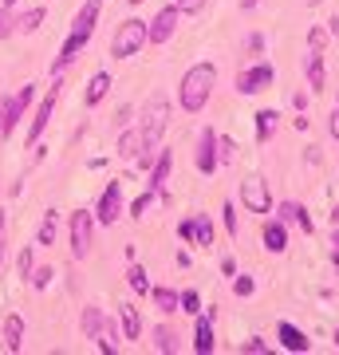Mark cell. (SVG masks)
Returning <instances> with one entry per match:
<instances>
[{"label": "cell", "instance_id": "1", "mask_svg": "<svg viewBox=\"0 0 339 355\" xmlns=\"http://www.w3.org/2000/svg\"><path fill=\"white\" fill-rule=\"evenodd\" d=\"M99 8H103V0H87V4L76 12V20H71V32H67V40H63V48H60V55H55V64H51V76H63V67L71 64V60H76L83 48H87L91 32H95V24H99Z\"/></svg>", "mask_w": 339, "mask_h": 355}, {"label": "cell", "instance_id": "2", "mask_svg": "<svg viewBox=\"0 0 339 355\" xmlns=\"http://www.w3.org/2000/svg\"><path fill=\"white\" fill-rule=\"evenodd\" d=\"M217 87V67L214 64H193L182 76V83H177V103H182V111L198 114L205 103H209V95H214Z\"/></svg>", "mask_w": 339, "mask_h": 355}, {"label": "cell", "instance_id": "3", "mask_svg": "<svg viewBox=\"0 0 339 355\" xmlns=\"http://www.w3.org/2000/svg\"><path fill=\"white\" fill-rule=\"evenodd\" d=\"M166 123H170V99L166 95H154L146 103V119H142V146L146 150L158 146V139L166 135Z\"/></svg>", "mask_w": 339, "mask_h": 355}, {"label": "cell", "instance_id": "4", "mask_svg": "<svg viewBox=\"0 0 339 355\" xmlns=\"http://www.w3.org/2000/svg\"><path fill=\"white\" fill-rule=\"evenodd\" d=\"M142 44H150V40H146V24H142V20H126L111 40V55L114 60H130V55L142 51Z\"/></svg>", "mask_w": 339, "mask_h": 355}, {"label": "cell", "instance_id": "5", "mask_svg": "<svg viewBox=\"0 0 339 355\" xmlns=\"http://www.w3.org/2000/svg\"><path fill=\"white\" fill-rule=\"evenodd\" d=\"M91 241H95V214L76 209L71 214V253H76V261H83L91 253Z\"/></svg>", "mask_w": 339, "mask_h": 355}, {"label": "cell", "instance_id": "6", "mask_svg": "<svg viewBox=\"0 0 339 355\" xmlns=\"http://www.w3.org/2000/svg\"><path fill=\"white\" fill-rule=\"evenodd\" d=\"M241 202L249 205L252 214H268L272 209V193H268V182L261 174H252L241 182Z\"/></svg>", "mask_w": 339, "mask_h": 355}, {"label": "cell", "instance_id": "7", "mask_svg": "<svg viewBox=\"0 0 339 355\" xmlns=\"http://www.w3.org/2000/svg\"><path fill=\"white\" fill-rule=\"evenodd\" d=\"M119 214H123V186H119V182H111V186L103 190L99 205H95V221H99V225H114V221H119Z\"/></svg>", "mask_w": 339, "mask_h": 355}, {"label": "cell", "instance_id": "8", "mask_svg": "<svg viewBox=\"0 0 339 355\" xmlns=\"http://www.w3.org/2000/svg\"><path fill=\"white\" fill-rule=\"evenodd\" d=\"M272 76H277V71H272L268 64L245 67V71L237 76V91H241V95H257V91H264L268 83H272Z\"/></svg>", "mask_w": 339, "mask_h": 355}, {"label": "cell", "instance_id": "9", "mask_svg": "<svg viewBox=\"0 0 339 355\" xmlns=\"http://www.w3.org/2000/svg\"><path fill=\"white\" fill-rule=\"evenodd\" d=\"M177 8L174 4H170V8H162V12L154 16L150 24H146V40H150V44H166V40L174 36V28H177Z\"/></svg>", "mask_w": 339, "mask_h": 355}, {"label": "cell", "instance_id": "10", "mask_svg": "<svg viewBox=\"0 0 339 355\" xmlns=\"http://www.w3.org/2000/svg\"><path fill=\"white\" fill-rule=\"evenodd\" d=\"M193 162H198V170L205 178L217 174V135L214 130H201L198 135V154H193Z\"/></svg>", "mask_w": 339, "mask_h": 355}, {"label": "cell", "instance_id": "11", "mask_svg": "<svg viewBox=\"0 0 339 355\" xmlns=\"http://www.w3.org/2000/svg\"><path fill=\"white\" fill-rule=\"evenodd\" d=\"M55 99H60V87H51L44 99H40V107H36V119H32V130H28V146L32 142H40V135L48 130V123H51V111H55Z\"/></svg>", "mask_w": 339, "mask_h": 355}, {"label": "cell", "instance_id": "12", "mask_svg": "<svg viewBox=\"0 0 339 355\" xmlns=\"http://www.w3.org/2000/svg\"><path fill=\"white\" fill-rule=\"evenodd\" d=\"M277 336H280V343H284V352H296V355L312 352V340H308V336H304V331L296 328V324H288V320H280Z\"/></svg>", "mask_w": 339, "mask_h": 355}, {"label": "cell", "instance_id": "13", "mask_svg": "<svg viewBox=\"0 0 339 355\" xmlns=\"http://www.w3.org/2000/svg\"><path fill=\"white\" fill-rule=\"evenodd\" d=\"M261 241H264L268 253H284V249H288V225H284V221H268L264 233H261Z\"/></svg>", "mask_w": 339, "mask_h": 355}, {"label": "cell", "instance_id": "14", "mask_svg": "<svg viewBox=\"0 0 339 355\" xmlns=\"http://www.w3.org/2000/svg\"><path fill=\"white\" fill-rule=\"evenodd\" d=\"M217 347V340H214V320L209 316H198V324H193V352L198 355H209Z\"/></svg>", "mask_w": 339, "mask_h": 355}, {"label": "cell", "instance_id": "15", "mask_svg": "<svg viewBox=\"0 0 339 355\" xmlns=\"http://www.w3.org/2000/svg\"><path fill=\"white\" fill-rule=\"evenodd\" d=\"M304 76H308V87L315 91V95H320V91H324V79H327V71H324V55H304Z\"/></svg>", "mask_w": 339, "mask_h": 355}, {"label": "cell", "instance_id": "16", "mask_svg": "<svg viewBox=\"0 0 339 355\" xmlns=\"http://www.w3.org/2000/svg\"><path fill=\"white\" fill-rule=\"evenodd\" d=\"M4 347H8V352H20V347H24V316H8L4 320Z\"/></svg>", "mask_w": 339, "mask_h": 355}, {"label": "cell", "instance_id": "17", "mask_svg": "<svg viewBox=\"0 0 339 355\" xmlns=\"http://www.w3.org/2000/svg\"><path fill=\"white\" fill-rule=\"evenodd\" d=\"M20 107H16V95H0V135H12L16 119H20Z\"/></svg>", "mask_w": 339, "mask_h": 355}, {"label": "cell", "instance_id": "18", "mask_svg": "<svg viewBox=\"0 0 339 355\" xmlns=\"http://www.w3.org/2000/svg\"><path fill=\"white\" fill-rule=\"evenodd\" d=\"M280 214H284V225H288V221H296L304 233H315V221L308 217V209H304L300 202H284V205H280Z\"/></svg>", "mask_w": 339, "mask_h": 355}, {"label": "cell", "instance_id": "19", "mask_svg": "<svg viewBox=\"0 0 339 355\" xmlns=\"http://www.w3.org/2000/svg\"><path fill=\"white\" fill-rule=\"evenodd\" d=\"M170 166H174V154L158 146V162H154V170H150V190H154V193L166 186V178H170Z\"/></svg>", "mask_w": 339, "mask_h": 355}, {"label": "cell", "instance_id": "20", "mask_svg": "<svg viewBox=\"0 0 339 355\" xmlns=\"http://www.w3.org/2000/svg\"><path fill=\"white\" fill-rule=\"evenodd\" d=\"M107 91H111V76H107V71H95L91 83H87V103L91 107H99V103L107 99Z\"/></svg>", "mask_w": 339, "mask_h": 355}, {"label": "cell", "instance_id": "21", "mask_svg": "<svg viewBox=\"0 0 339 355\" xmlns=\"http://www.w3.org/2000/svg\"><path fill=\"white\" fill-rule=\"evenodd\" d=\"M277 127H280V114L277 111H257V139H261V142L272 139Z\"/></svg>", "mask_w": 339, "mask_h": 355}, {"label": "cell", "instance_id": "22", "mask_svg": "<svg viewBox=\"0 0 339 355\" xmlns=\"http://www.w3.org/2000/svg\"><path fill=\"white\" fill-rule=\"evenodd\" d=\"M119 320H123V331H126V340H139V331H142L139 308H134V304H123V312H119Z\"/></svg>", "mask_w": 339, "mask_h": 355}, {"label": "cell", "instance_id": "23", "mask_svg": "<svg viewBox=\"0 0 339 355\" xmlns=\"http://www.w3.org/2000/svg\"><path fill=\"white\" fill-rule=\"evenodd\" d=\"M142 150H146V146H142V130H126L123 139H119V154H123V158H139Z\"/></svg>", "mask_w": 339, "mask_h": 355}, {"label": "cell", "instance_id": "24", "mask_svg": "<svg viewBox=\"0 0 339 355\" xmlns=\"http://www.w3.org/2000/svg\"><path fill=\"white\" fill-rule=\"evenodd\" d=\"M55 229H60V214L55 209H44V225L36 233V245H51L55 241Z\"/></svg>", "mask_w": 339, "mask_h": 355}, {"label": "cell", "instance_id": "25", "mask_svg": "<svg viewBox=\"0 0 339 355\" xmlns=\"http://www.w3.org/2000/svg\"><path fill=\"white\" fill-rule=\"evenodd\" d=\"M83 336L87 340H103V312L99 308H83Z\"/></svg>", "mask_w": 339, "mask_h": 355}, {"label": "cell", "instance_id": "26", "mask_svg": "<svg viewBox=\"0 0 339 355\" xmlns=\"http://www.w3.org/2000/svg\"><path fill=\"white\" fill-rule=\"evenodd\" d=\"M44 16H48L44 8H28L24 16H16V32H24V36L28 32H36V28L44 24Z\"/></svg>", "mask_w": 339, "mask_h": 355}, {"label": "cell", "instance_id": "27", "mask_svg": "<svg viewBox=\"0 0 339 355\" xmlns=\"http://www.w3.org/2000/svg\"><path fill=\"white\" fill-rule=\"evenodd\" d=\"M154 304H158V312H177V292L174 288H150Z\"/></svg>", "mask_w": 339, "mask_h": 355}, {"label": "cell", "instance_id": "28", "mask_svg": "<svg viewBox=\"0 0 339 355\" xmlns=\"http://www.w3.org/2000/svg\"><path fill=\"white\" fill-rule=\"evenodd\" d=\"M154 347H158V352H166V355H174V352H177L174 328H158V331H154Z\"/></svg>", "mask_w": 339, "mask_h": 355}, {"label": "cell", "instance_id": "29", "mask_svg": "<svg viewBox=\"0 0 339 355\" xmlns=\"http://www.w3.org/2000/svg\"><path fill=\"white\" fill-rule=\"evenodd\" d=\"M177 308H182V312H189V316H198V312H201V296L193 288L177 292Z\"/></svg>", "mask_w": 339, "mask_h": 355}, {"label": "cell", "instance_id": "30", "mask_svg": "<svg viewBox=\"0 0 339 355\" xmlns=\"http://www.w3.org/2000/svg\"><path fill=\"white\" fill-rule=\"evenodd\" d=\"M126 280H130V288H134V292H150V280H146V268H142V265L126 268Z\"/></svg>", "mask_w": 339, "mask_h": 355}, {"label": "cell", "instance_id": "31", "mask_svg": "<svg viewBox=\"0 0 339 355\" xmlns=\"http://www.w3.org/2000/svg\"><path fill=\"white\" fill-rule=\"evenodd\" d=\"M193 221H198V241L193 245H214V221H209V214H198Z\"/></svg>", "mask_w": 339, "mask_h": 355}, {"label": "cell", "instance_id": "32", "mask_svg": "<svg viewBox=\"0 0 339 355\" xmlns=\"http://www.w3.org/2000/svg\"><path fill=\"white\" fill-rule=\"evenodd\" d=\"M237 158V150H233V139H221L217 142V166H229Z\"/></svg>", "mask_w": 339, "mask_h": 355}, {"label": "cell", "instance_id": "33", "mask_svg": "<svg viewBox=\"0 0 339 355\" xmlns=\"http://www.w3.org/2000/svg\"><path fill=\"white\" fill-rule=\"evenodd\" d=\"M324 44H327V32L324 28H312V32H308V48H312L315 55H324Z\"/></svg>", "mask_w": 339, "mask_h": 355}, {"label": "cell", "instance_id": "34", "mask_svg": "<svg viewBox=\"0 0 339 355\" xmlns=\"http://www.w3.org/2000/svg\"><path fill=\"white\" fill-rule=\"evenodd\" d=\"M177 237H182V241H198V221H193V217H186V221H182V225H177Z\"/></svg>", "mask_w": 339, "mask_h": 355}, {"label": "cell", "instance_id": "35", "mask_svg": "<svg viewBox=\"0 0 339 355\" xmlns=\"http://www.w3.org/2000/svg\"><path fill=\"white\" fill-rule=\"evenodd\" d=\"M32 99H36V83H24V87H20V95H16V107H20V111H28V107H32Z\"/></svg>", "mask_w": 339, "mask_h": 355}, {"label": "cell", "instance_id": "36", "mask_svg": "<svg viewBox=\"0 0 339 355\" xmlns=\"http://www.w3.org/2000/svg\"><path fill=\"white\" fill-rule=\"evenodd\" d=\"M233 292H237V296H252V292H257V280H252V277H237V280H233Z\"/></svg>", "mask_w": 339, "mask_h": 355}, {"label": "cell", "instance_id": "37", "mask_svg": "<svg viewBox=\"0 0 339 355\" xmlns=\"http://www.w3.org/2000/svg\"><path fill=\"white\" fill-rule=\"evenodd\" d=\"M205 4H209V0H177L174 8H177V12H189V16H198L201 8H205Z\"/></svg>", "mask_w": 339, "mask_h": 355}, {"label": "cell", "instance_id": "38", "mask_svg": "<svg viewBox=\"0 0 339 355\" xmlns=\"http://www.w3.org/2000/svg\"><path fill=\"white\" fill-rule=\"evenodd\" d=\"M16 32V20L8 16V8H0V40H8Z\"/></svg>", "mask_w": 339, "mask_h": 355}, {"label": "cell", "instance_id": "39", "mask_svg": "<svg viewBox=\"0 0 339 355\" xmlns=\"http://www.w3.org/2000/svg\"><path fill=\"white\" fill-rule=\"evenodd\" d=\"M150 202H154V190H150V193H142V198H134V205H130V217H142Z\"/></svg>", "mask_w": 339, "mask_h": 355}, {"label": "cell", "instance_id": "40", "mask_svg": "<svg viewBox=\"0 0 339 355\" xmlns=\"http://www.w3.org/2000/svg\"><path fill=\"white\" fill-rule=\"evenodd\" d=\"M51 277H55L51 268H36V277H28V280H32L36 288H48V284H51Z\"/></svg>", "mask_w": 339, "mask_h": 355}, {"label": "cell", "instance_id": "41", "mask_svg": "<svg viewBox=\"0 0 339 355\" xmlns=\"http://www.w3.org/2000/svg\"><path fill=\"white\" fill-rule=\"evenodd\" d=\"M221 217H225V229H229V233H237V214H233V205H221Z\"/></svg>", "mask_w": 339, "mask_h": 355}, {"label": "cell", "instance_id": "42", "mask_svg": "<svg viewBox=\"0 0 339 355\" xmlns=\"http://www.w3.org/2000/svg\"><path fill=\"white\" fill-rule=\"evenodd\" d=\"M241 352L245 355H268V347H264L261 340H249V343H241Z\"/></svg>", "mask_w": 339, "mask_h": 355}, {"label": "cell", "instance_id": "43", "mask_svg": "<svg viewBox=\"0 0 339 355\" xmlns=\"http://www.w3.org/2000/svg\"><path fill=\"white\" fill-rule=\"evenodd\" d=\"M20 277H32V249L20 253Z\"/></svg>", "mask_w": 339, "mask_h": 355}, {"label": "cell", "instance_id": "44", "mask_svg": "<svg viewBox=\"0 0 339 355\" xmlns=\"http://www.w3.org/2000/svg\"><path fill=\"white\" fill-rule=\"evenodd\" d=\"M221 272H225V277H237V261H233V257H221Z\"/></svg>", "mask_w": 339, "mask_h": 355}, {"label": "cell", "instance_id": "45", "mask_svg": "<svg viewBox=\"0 0 339 355\" xmlns=\"http://www.w3.org/2000/svg\"><path fill=\"white\" fill-rule=\"evenodd\" d=\"M327 127H331V135H336V139H339V111L331 114V123H327Z\"/></svg>", "mask_w": 339, "mask_h": 355}, {"label": "cell", "instance_id": "46", "mask_svg": "<svg viewBox=\"0 0 339 355\" xmlns=\"http://www.w3.org/2000/svg\"><path fill=\"white\" fill-rule=\"evenodd\" d=\"M331 261H339V233L331 237Z\"/></svg>", "mask_w": 339, "mask_h": 355}, {"label": "cell", "instance_id": "47", "mask_svg": "<svg viewBox=\"0 0 339 355\" xmlns=\"http://www.w3.org/2000/svg\"><path fill=\"white\" fill-rule=\"evenodd\" d=\"M327 24H331V28H327V32H331V36H339V16H331Z\"/></svg>", "mask_w": 339, "mask_h": 355}, {"label": "cell", "instance_id": "48", "mask_svg": "<svg viewBox=\"0 0 339 355\" xmlns=\"http://www.w3.org/2000/svg\"><path fill=\"white\" fill-rule=\"evenodd\" d=\"M241 8H245V12H249V8H257V0H241Z\"/></svg>", "mask_w": 339, "mask_h": 355}, {"label": "cell", "instance_id": "49", "mask_svg": "<svg viewBox=\"0 0 339 355\" xmlns=\"http://www.w3.org/2000/svg\"><path fill=\"white\" fill-rule=\"evenodd\" d=\"M331 221H336V225H339V205H336V209H331Z\"/></svg>", "mask_w": 339, "mask_h": 355}, {"label": "cell", "instance_id": "50", "mask_svg": "<svg viewBox=\"0 0 339 355\" xmlns=\"http://www.w3.org/2000/svg\"><path fill=\"white\" fill-rule=\"evenodd\" d=\"M12 4H16V0H0V8H12Z\"/></svg>", "mask_w": 339, "mask_h": 355}, {"label": "cell", "instance_id": "51", "mask_svg": "<svg viewBox=\"0 0 339 355\" xmlns=\"http://www.w3.org/2000/svg\"><path fill=\"white\" fill-rule=\"evenodd\" d=\"M0 237H4V214H0Z\"/></svg>", "mask_w": 339, "mask_h": 355}, {"label": "cell", "instance_id": "52", "mask_svg": "<svg viewBox=\"0 0 339 355\" xmlns=\"http://www.w3.org/2000/svg\"><path fill=\"white\" fill-rule=\"evenodd\" d=\"M0 265H4V245H0Z\"/></svg>", "mask_w": 339, "mask_h": 355}, {"label": "cell", "instance_id": "53", "mask_svg": "<svg viewBox=\"0 0 339 355\" xmlns=\"http://www.w3.org/2000/svg\"><path fill=\"white\" fill-rule=\"evenodd\" d=\"M336 347H339V328H336Z\"/></svg>", "mask_w": 339, "mask_h": 355}, {"label": "cell", "instance_id": "54", "mask_svg": "<svg viewBox=\"0 0 339 355\" xmlns=\"http://www.w3.org/2000/svg\"><path fill=\"white\" fill-rule=\"evenodd\" d=\"M130 4H142V0H130Z\"/></svg>", "mask_w": 339, "mask_h": 355}, {"label": "cell", "instance_id": "55", "mask_svg": "<svg viewBox=\"0 0 339 355\" xmlns=\"http://www.w3.org/2000/svg\"><path fill=\"white\" fill-rule=\"evenodd\" d=\"M336 111H339V107H336Z\"/></svg>", "mask_w": 339, "mask_h": 355}]
</instances>
